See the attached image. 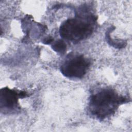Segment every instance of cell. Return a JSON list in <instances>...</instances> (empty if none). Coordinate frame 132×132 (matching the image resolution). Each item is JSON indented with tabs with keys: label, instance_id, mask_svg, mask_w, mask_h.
<instances>
[{
	"label": "cell",
	"instance_id": "cell-1",
	"mask_svg": "<svg viewBox=\"0 0 132 132\" xmlns=\"http://www.w3.org/2000/svg\"><path fill=\"white\" fill-rule=\"evenodd\" d=\"M126 100L111 89H102L90 96L89 110L93 116L103 119L113 113L119 105L126 102Z\"/></svg>",
	"mask_w": 132,
	"mask_h": 132
},
{
	"label": "cell",
	"instance_id": "cell-2",
	"mask_svg": "<svg viewBox=\"0 0 132 132\" xmlns=\"http://www.w3.org/2000/svg\"><path fill=\"white\" fill-rule=\"evenodd\" d=\"M96 19L92 14L76 16L65 21L60 27V34L63 38L79 41L87 38L92 33Z\"/></svg>",
	"mask_w": 132,
	"mask_h": 132
},
{
	"label": "cell",
	"instance_id": "cell-3",
	"mask_svg": "<svg viewBox=\"0 0 132 132\" xmlns=\"http://www.w3.org/2000/svg\"><path fill=\"white\" fill-rule=\"evenodd\" d=\"M90 61L82 55L69 54L60 67L62 74L71 78H81L90 67Z\"/></svg>",
	"mask_w": 132,
	"mask_h": 132
},
{
	"label": "cell",
	"instance_id": "cell-4",
	"mask_svg": "<svg viewBox=\"0 0 132 132\" xmlns=\"http://www.w3.org/2000/svg\"><path fill=\"white\" fill-rule=\"evenodd\" d=\"M27 96L26 92H18L7 87L2 89L1 91V108L4 111H12L18 107V98Z\"/></svg>",
	"mask_w": 132,
	"mask_h": 132
},
{
	"label": "cell",
	"instance_id": "cell-5",
	"mask_svg": "<svg viewBox=\"0 0 132 132\" xmlns=\"http://www.w3.org/2000/svg\"><path fill=\"white\" fill-rule=\"evenodd\" d=\"M52 48L59 54H63L67 49L65 43L62 40H58L55 41L52 46Z\"/></svg>",
	"mask_w": 132,
	"mask_h": 132
},
{
	"label": "cell",
	"instance_id": "cell-6",
	"mask_svg": "<svg viewBox=\"0 0 132 132\" xmlns=\"http://www.w3.org/2000/svg\"><path fill=\"white\" fill-rule=\"evenodd\" d=\"M53 40V39L51 37H48L46 39H44V40L43 41H44V44H50Z\"/></svg>",
	"mask_w": 132,
	"mask_h": 132
}]
</instances>
